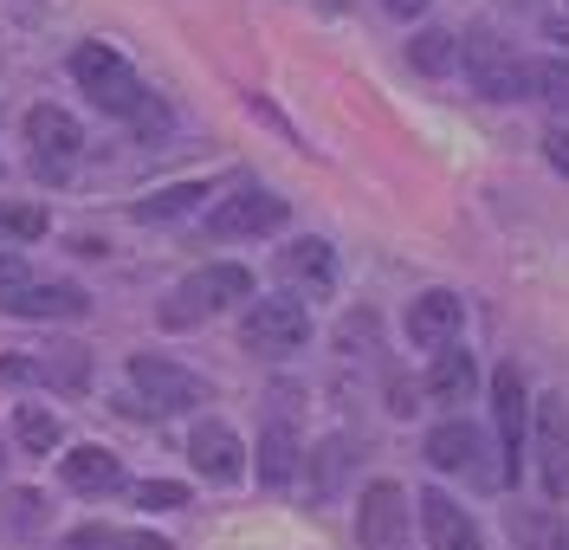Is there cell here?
I'll return each instance as SVG.
<instances>
[{
	"instance_id": "cell-1",
	"label": "cell",
	"mask_w": 569,
	"mask_h": 550,
	"mask_svg": "<svg viewBox=\"0 0 569 550\" xmlns=\"http://www.w3.org/2000/svg\"><path fill=\"white\" fill-rule=\"evenodd\" d=\"M252 298V272L240 259H213V266H194L188 279L176 286V298L162 304V324L169 330H188V324H208L220 311H233V304H247Z\"/></svg>"
},
{
	"instance_id": "cell-2",
	"label": "cell",
	"mask_w": 569,
	"mask_h": 550,
	"mask_svg": "<svg viewBox=\"0 0 569 550\" xmlns=\"http://www.w3.org/2000/svg\"><path fill=\"white\" fill-rule=\"evenodd\" d=\"M460 66L472 78V91L479 98H492V104H518V98H531V66L492 33V27H472L460 39Z\"/></svg>"
},
{
	"instance_id": "cell-3",
	"label": "cell",
	"mask_w": 569,
	"mask_h": 550,
	"mask_svg": "<svg viewBox=\"0 0 569 550\" xmlns=\"http://www.w3.org/2000/svg\"><path fill=\"white\" fill-rule=\"evenodd\" d=\"M71 78L91 91V104L98 110H110V117H137L142 110V91L137 84V72H130V59L117 52V46H104V39H84L78 52H71Z\"/></svg>"
},
{
	"instance_id": "cell-4",
	"label": "cell",
	"mask_w": 569,
	"mask_h": 550,
	"mask_svg": "<svg viewBox=\"0 0 569 550\" xmlns=\"http://www.w3.org/2000/svg\"><path fill=\"white\" fill-rule=\"evenodd\" d=\"M492 421H498V486H518L525 440H531V389H525V369L518 363L492 369Z\"/></svg>"
},
{
	"instance_id": "cell-5",
	"label": "cell",
	"mask_w": 569,
	"mask_h": 550,
	"mask_svg": "<svg viewBox=\"0 0 569 550\" xmlns=\"http://www.w3.org/2000/svg\"><path fill=\"white\" fill-rule=\"evenodd\" d=\"M130 382H137V402H149V414H188V408L213 402L208 376L169 363V357H130Z\"/></svg>"
},
{
	"instance_id": "cell-6",
	"label": "cell",
	"mask_w": 569,
	"mask_h": 550,
	"mask_svg": "<svg viewBox=\"0 0 569 550\" xmlns=\"http://www.w3.org/2000/svg\"><path fill=\"white\" fill-rule=\"evenodd\" d=\"M240 343L252 357H291L311 343V311L298 298H252L240 318Z\"/></svg>"
},
{
	"instance_id": "cell-7",
	"label": "cell",
	"mask_w": 569,
	"mask_h": 550,
	"mask_svg": "<svg viewBox=\"0 0 569 550\" xmlns=\"http://www.w3.org/2000/svg\"><path fill=\"white\" fill-rule=\"evenodd\" d=\"M537 447V473L550 499H569V402L563 396H537L531 402V440Z\"/></svg>"
},
{
	"instance_id": "cell-8",
	"label": "cell",
	"mask_w": 569,
	"mask_h": 550,
	"mask_svg": "<svg viewBox=\"0 0 569 550\" xmlns=\"http://www.w3.org/2000/svg\"><path fill=\"white\" fill-rule=\"evenodd\" d=\"M284 214H291L284 194H272V188H240V194H227L208 214V240H266V233L284 227Z\"/></svg>"
},
{
	"instance_id": "cell-9",
	"label": "cell",
	"mask_w": 569,
	"mask_h": 550,
	"mask_svg": "<svg viewBox=\"0 0 569 550\" xmlns=\"http://www.w3.org/2000/svg\"><path fill=\"white\" fill-rule=\"evenodd\" d=\"M27 143H33L39 176H46V182H66L71 162H78V149H84V130L71 123V110L33 104V110H27Z\"/></svg>"
},
{
	"instance_id": "cell-10",
	"label": "cell",
	"mask_w": 569,
	"mask_h": 550,
	"mask_svg": "<svg viewBox=\"0 0 569 550\" xmlns=\"http://www.w3.org/2000/svg\"><path fill=\"white\" fill-rule=\"evenodd\" d=\"M356 544L362 550H401L408 544V492L395 479H369L356 506Z\"/></svg>"
},
{
	"instance_id": "cell-11",
	"label": "cell",
	"mask_w": 569,
	"mask_h": 550,
	"mask_svg": "<svg viewBox=\"0 0 569 550\" xmlns=\"http://www.w3.org/2000/svg\"><path fill=\"white\" fill-rule=\"evenodd\" d=\"M0 311H7V318H39V324H71V318H84V311H91V298L78 292V286L20 279V286H7V292H0Z\"/></svg>"
},
{
	"instance_id": "cell-12",
	"label": "cell",
	"mask_w": 569,
	"mask_h": 550,
	"mask_svg": "<svg viewBox=\"0 0 569 550\" xmlns=\"http://www.w3.org/2000/svg\"><path fill=\"white\" fill-rule=\"evenodd\" d=\"M188 467L201 479H213V486H233V479L247 473V447H240V434L227 428V421H194V434H188Z\"/></svg>"
},
{
	"instance_id": "cell-13",
	"label": "cell",
	"mask_w": 569,
	"mask_h": 550,
	"mask_svg": "<svg viewBox=\"0 0 569 550\" xmlns=\"http://www.w3.org/2000/svg\"><path fill=\"white\" fill-rule=\"evenodd\" d=\"M466 324V298L460 292H421L408 304V343L415 350H440V343H460Z\"/></svg>"
},
{
	"instance_id": "cell-14",
	"label": "cell",
	"mask_w": 569,
	"mask_h": 550,
	"mask_svg": "<svg viewBox=\"0 0 569 550\" xmlns=\"http://www.w3.org/2000/svg\"><path fill=\"white\" fill-rule=\"evenodd\" d=\"M421 531H427V550H486V538H479V524L466 518L460 499H447V492H433L427 486L421 499Z\"/></svg>"
},
{
	"instance_id": "cell-15",
	"label": "cell",
	"mask_w": 569,
	"mask_h": 550,
	"mask_svg": "<svg viewBox=\"0 0 569 550\" xmlns=\"http://www.w3.org/2000/svg\"><path fill=\"white\" fill-rule=\"evenodd\" d=\"M427 467L433 473H486L479 467V453H486V434L472 428V421H440L433 434H427Z\"/></svg>"
},
{
	"instance_id": "cell-16",
	"label": "cell",
	"mask_w": 569,
	"mask_h": 550,
	"mask_svg": "<svg viewBox=\"0 0 569 550\" xmlns=\"http://www.w3.org/2000/svg\"><path fill=\"white\" fill-rule=\"evenodd\" d=\"M472 389H479V363H472V350L440 343V350H433V363H427V396L453 408V402H472Z\"/></svg>"
},
{
	"instance_id": "cell-17",
	"label": "cell",
	"mask_w": 569,
	"mask_h": 550,
	"mask_svg": "<svg viewBox=\"0 0 569 550\" xmlns=\"http://www.w3.org/2000/svg\"><path fill=\"white\" fill-rule=\"evenodd\" d=\"M59 473H66L71 492H117L123 486V460L110 447H71L59 460Z\"/></svg>"
},
{
	"instance_id": "cell-18",
	"label": "cell",
	"mask_w": 569,
	"mask_h": 550,
	"mask_svg": "<svg viewBox=\"0 0 569 550\" xmlns=\"http://www.w3.org/2000/svg\"><path fill=\"white\" fill-rule=\"evenodd\" d=\"M284 279H298L305 292H330L337 286V253H330V240H291L279 259Z\"/></svg>"
},
{
	"instance_id": "cell-19",
	"label": "cell",
	"mask_w": 569,
	"mask_h": 550,
	"mask_svg": "<svg viewBox=\"0 0 569 550\" xmlns=\"http://www.w3.org/2000/svg\"><path fill=\"white\" fill-rule=\"evenodd\" d=\"M511 544L518 550H569V524L550 506H511Z\"/></svg>"
},
{
	"instance_id": "cell-20",
	"label": "cell",
	"mask_w": 569,
	"mask_h": 550,
	"mask_svg": "<svg viewBox=\"0 0 569 550\" xmlns=\"http://www.w3.org/2000/svg\"><path fill=\"white\" fill-rule=\"evenodd\" d=\"M298 473V434H291V421H272L266 434H259V486H291Z\"/></svg>"
},
{
	"instance_id": "cell-21",
	"label": "cell",
	"mask_w": 569,
	"mask_h": 550,
	"mask_svg": "<svg viewBox=\"0 0 569 550\" xmlns=\"http://www.w3.org/2000/svg\"><path fill=\"white\" fill-rule=\"evenodd\" d=\"M59 550H169V538H156V531H117V524H78Z\"/></svg>"
},
{
	"instance_id": "cell-22",
	"label": "cell",
	"mask_w": 569,
	"mask_h": 550,
	"mask_svg": "<svg viewBox=\"0 0 569 550\" xmlns=\"http://www.w3.org/2000/svg\"><path fill=\"white\" fill-rule=\"evenodd\" d=\"M201 194H208V182H176V188H156V194H142L137 208H130V220H181L201 208Z\"/></svg>"
},
{
	"instance_id": "cell-23",
	"label": "cell",
	"mask_w": 569,
	"mask_h": 550,
	"mask_svg": "<svg viewBox=\"0 0 569 550\" xmlns=\"http://www.w3.org/2000/svg\"><path fill=\"white\" fill-rule=\"evenodd\" d=\"M408 66H415V72H427V78L453 72V66H460V39L440 33V27H421V33L408 39Z\"/></svg>"
},
{
	"instance_id": "cell-24",
	"label": "cell",
	"mask_w": 569,
	"mask_h": 550,
	"mask_svg": "<svg viewBox=\"0 0 569 550\" xmlns=\"http://www.w3.org/2000/svg\"><path fill=\"white\" fill-rule=\"evenodd\" d=\"M13 440L20 453H59V421L39 402H13Z\"/></svg>"
},
{
	"instance_id": "cell-25",
	"label": "cell",
	"mask_w": 569,
	"mask_h": 550,
	"mask_svg": "<svg viewBox=\"0 0 569 550\" xmlns=\"http://www.w3.org/2000/svg\"><path fill=\"white\" fill-rule=\"evenodd\" d=\"M46 233V208L39 201H0V247H27Z\"/></svg>"
},
{
	"instance_id": "cell-26",
	"label": "cell",
	"mask_w": 569,
	"mask_h": 550,
	"mask_svg": "<svg viewBox=\"0 0 569 550\" xmlns=\"http://www.w3.org/2000/svg\"><path fill=\"white\" fill-rule=\"evenodd\" d=\"M531 98H543L550 110H569V59H537L531 66Z\"/></svg>"
},
{
	"instance_id": "cell-27",
	"label": "cell",
	"mask_w": 569,
	"mask_h": 550,
	"mask_svg": "<svg viewBox=\"0 0 569 550\" xmlns=\"http://www.w3.org/2000/svg\"><path fill=\"white\" fill-rule=\"evenodd\" d=\"M137 499L149 512H181V506H188V486H181V479H142Z\"/></svg>"
},
{
	"instance_id": "cell-28",
	"label": "cell",
	"mask_w": 569,
	"mask_h": 550,
	"mask_svg": "<svg viewBox=\"0 0 569 550\" xmlns=\"http://www.w3.org/2000/svg\"><path fill=\"white\" fill-rule=\"evenodd\" d=\"M39 518H46V499H39V492H13V499H7V524H13V531H33Z\"/></svg>"
},
{
	"instance_id": "cell-29",
	"label": "cell",
	"mask_w": 569,
	"mask_h": 550,
	"mask_svg": "<svg viewBox=\"0 0 569 550\" xmlns=\"http://www.w3.org/2000/svg\"><path fill=\"white\" fill-rule=\"evenodd\" d=\"M543 156H550V169L569 182V123H557V130L543 137Z\"/></svg>"
},
{
	"instance_id": "cell-30",
	"label": "cell",
	"mask_w": 569,
	"mask_h": 550,
	"mask_svg": "<svg viewBox=\"0 0 569 550\" xmlns=\"http://www.w3.org/2000/svg\"><path fill=\"white\" fill-rule=\"evenodd\" d=\"M0 382H7V389H20V382H39V363H27V357H0Z\"/></svg>"
},
{
	"instance_id": "cell-31",
	"label": "cell",
	"mask_w": 569,
	"mask_h": 550,
	"mask_svg": "<svg viewBox=\"0 0 569 550\" xmlns=\"http://www.w3.org/2000/svg\"><path fill=\"white\" fill-rule=\"evenodd\" d=\"M20 279H27L20 253H7V247H0V292H7V286H20Z\"/></svg>"
},
{
	"instance_id": "cell-32",
	"label": "cell",
	"mask_w": 569,
	"mask_h": 550,
	"mask_svg": "<svg viewBox=\"0 0 569 550\" xmlns=\"http://www.w3.org/2000/svg\"><path fill=\"white\" fill-rule=\"evenodd\" d=\"M382 7H389L395 20H421V7H427V0H382Z\"/></svg>"
},
{
	"instance_id": "cell-33",
	"label": "cell",
	"mask_w": 569,
	"mask_h": 550,
	"mask_svg": "<svg viewBox=\"0 0 569 550\" xmlns=\"http://www.w3.org/2000/svg\"><path fill=\"white\" fill-rule=\"evenodd\" d=\"M0 467H7V453H0Z\"/></svg>"
},
{
	"instance_id": "cell-34",
	"label": "cell",
	"mask_w": 569,
	"mask_h": 550,
	"mask_svg": "<svg viewBox=\"0 0 569 550\" xmlns=\"http://www.w3.org/2000/svg\"><path fill=\"white\" fill-rule=\"evenodd\" d=\"M0 176H7V169H0Z\"/></svg>"
}]
</instances>
